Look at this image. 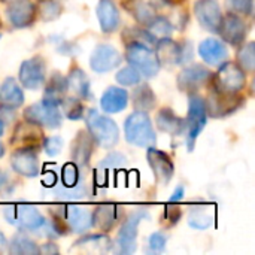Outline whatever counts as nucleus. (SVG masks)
<instances>
[{
  "instance_id": "f257e3e1",
  "label": "nucleus",
  "mask_w": 255,
  "mask_h": 255,
  "mask_svg": "<svg viewBox=\"0 0 255 255\" xmlns=\"http://www.w3.org/2000/svg\"><path fill=\"white\" fill-rule=\"evenodd\" d=\"M85 121H87L88 133L93 137L96 145L106 148V149L117 145L120 131H118L117 123L112 118L100 114L96 109H88L85 114Z\"/></svg>"
},
{
  "instance_id": "f03ea898",
  "label": "nucleus",
  "mask_w": 255,
  "mask_h": 255,
  "mask_svg": "<svg viewBox=\"0 0 255 255\" xmlns=\"http://www.w3.org/2000/svg\"><path fill=\"white\" fill-rule=\"evenodd\" d=\"M124 134L128 143L140 148L154 146L157 136L151 123V118L143 111H134L124 121Z\"/></svg>"
},
{
  "instance_id": "7ed1b4c3",
  "label": "nucleus",
  "mask_w": 255,
  "mask_h": 255,
  "mask_svg": "<svg viewBox=\"0 0 255 255\" xmlns=\"http://www.w3.org/2000/svg\"><path fill=\"white\" fill-rule=\"evenodd\" d=\"M126 60L131 67H134L145 78H154L161 66L155 51L149 45L137 40H131L127 43Z\"/></svg>"
},
{
  "instance_id": "20e7f679",
  "label": "nucleus",
  "mask_w": 255,
  "mask_h": 255,
  "mask_svg": "<svg viewBox=\"0 0 255 255\" xmlns=\"http://www.w3.org/2000/svg\"><path fill=\"white\" fill-rule=\"evenodd\" d=\"M208 124V111L205 99L197 93H190L188 97V115L185 120V133H187V145L191 151L194 143L202 133V130Z\"/></svg>"
},
{
  "instance_id": "39448f33",
  "label": "nucleus",
  "mask_w": 255,
  "mask_h": 255,
  "mask_svg": "<svg viewBox=\"0 0 255 255\" xmlns=\"http://www.w3.org/2000/svg\"><path fill=\"white\" fill-rule=\"evenodd\" d=\"M9 224L19 229V232H39L45 226V218L31 205H9L3 211Z\"/></svg>"
},
{
  "instance_id": "423d86ee",
  "label": "nucleus",
  "mask_w": 255,
  "mask_h": 255,
  "mask_svg": "<svg viewBox=\"0 0 255 255\" xmlns=\"http://www.w3.org/2000/svg\"><path fill=\"white\" fill-rule=\"evenodd\" d=\"M24 120L37 127L58 128L63 121V114L60 111V106L49 103L46 100H40L25 108Z\"/></svg>"
},
{
  "instance_id": "0eeeda50",
  "label": "nucleus",
  "mask_w": 255,
  "mask_h": 255,
  "mask_svg": "<svg viewBox=\"0 0 255 255\" xmlns=\"http://www.w3.org/2000/svg\"><path fill=\"white\" fill-rule=\"evenodd\" d=\"M245 72L238 66V63H223L215 76H212V82L217 91L226 94H239L245 87Z\"/></svg>"
},
{
  "instance_id": "6e6552de",
  "label": "nucleus",
  "mask_w": 255,
  "mask_h": 255,
  "mask_svg": "<svg viewBox=\"0 0 255 255\" xmlns=\"http://www.w3.org/2000/svg\"><path fill=\"white\" fill-rule=\"evenodd\" d=\"M149 220V214L143 209H137L133 212L126 223L123 224L121 230L118 232L115 245L120 254H133L136 251V239H137V227L142 220Z\"/></svg>"
},
{
  "instance_id": "1a4fd4ad",
  "label": "nucleus",
  "mask_w": 255,
  "mask_h": 255,
  "mask_svg": "<svg viewBox=\"0 0 255 255\" xmlns=\"http://www.w3.org/2000/svg\"><path fill=\"white\" fill-rule=\"evenodd\" d=\"M214 73L203 64H191L178 76V87L187 93H196L212 81Z\"/></svg>"
},
{
  "instance_id": "9d476101",
  "label": "nucleus",
  "mask_w": 255,
  "mask_h": 255,
  "mask_svg": "<svg viewBox=\"0 0 255 255\" xmlns=\"http://www.w3.org/2000/svg\"><path fill=\"white\" fill-rule=\"evenodd\" d=\"M218 33L224 42L230 43L232 46H239L247 39L248 24L239 15L229 13V15L223 16L220 27H218Z\"/></svg>"
},
{
  "instance_id": "9b49d317",
  "label": "nucleus",
  "mask_w": 255,
  "mask_h": 255,
  "mask_svg": "<svg viewBox=\"0 0 255 255\" xmlns=\"http://www.w3.org/2000/svg\"><path fill=\"white\" fill-rule=\"evenodd\" d=\"M19 84L27 90H39L45 82V61L42 57H31L22 61L18 73Z\"/></svg>"
},
{
  "instance_id": "f8f14e48",
  "label": "nucleus",
  "mask_w": 255,
  "mask_h": 255,
  "mask_svg": "<svg viewBox=\"0 0 255 255\" xmlns=\"http://www.w3.org/2000/svg\"><path fill=\"white\" fill-rule=\"evenodd\" d=\"M6 18L13 28H25L36 19V6L31 0H10Z\"/></svg>"
},
{
  "instance_id": "ddd939ff",
  "label": "nucleus",
  "mask_w": 255,
  "mask_h": 255,
  "mask_svg": "<svg viewBox=\"0 0 255 255\" xmlns=\"http://www.w3.org/2000/svg\"><path fill=\"white\" fill-rule=\"evenodd\" d=\"M10 166L13 172H16L21 176L25 178H34L39 175L40 167H39V160L34 148H18L13 151L10 157Z\"/></svg>"
},
{
  "instance_id": "4468645a",
  "label": "nucleus",
  "mask_w": 255,
  "mask_h": 255,
  "mask_svg": "<svg viewBox=\"0 0 255 255\" xmlns=\"http://www.w3.org/2000/svg\"><path fill=\"white\" fill-rule=\"evenodd\" d=\"M121 61H123L121 54L117 51V48L108 43L99 45L90 57V66L96 73L111 72L112 69L118 67Z\"/></svg>"
},
{
  "instance_id": "2eb2a0df",
  "label": "nucleus",
  "mask_w": 255,
  "mask_h": 255,
  "mask_svg": "<svg viewBox=\"0 0 255 255\" xmlns=\"http://www.w3.org/2000/svg\"><path fill=\"white\" fill-rule=\"evenodd\" d=\"M194 13L205 30L218 33V27L223 19V12L217 0H197L194 3Z\"/></svg>"
},
{
  "instance_id": "dca6fc26",
  "label": "nucleus",
  "mask_w": 255,
  "mask_h": 255,
  "mask_svg": "<svg viewBox=\"0 0 255 255\" xmlns=\"http://www.w3.org/2000/svg\"><path fill=\"white\" fill-rule=\"evenodd\" d=\"M146 158H148V163H149L157 181L161 185H167L172 181L173 172H175V166H173L172 158L166 152L157 149L155 146L148 148Z\"/></svg>"
},
{
  "instance_id": "f3484780",
  "label": "nucleus",
  "mask_w": 255,
  "mask_h": 255,
  "mask_svg": "<svg viewBox=\"0 0 255 255\" xmlns=\"http://www.w3.org/2000/svg\"><path fill=\"white\" fill-rule=\"evenodd\" d=\"M241 97L238 94H226L220 93L215 88H212L211 94L208 96L206 102V111L212 117H223L227 114H233L241 106Z\"/></svg>"
},
{
  "instance_id": "a211bd4d",
  "label": "nucleus",
  "mask_w": 255,
  "mask_h": 255,
  "mask_svg": "<svg viewBox=\"0 0 255 255\" xmlns=\"http://www.w3.org/2000/svg\"><path fill=\"white\" fill-rule=\"evenodd\" d=\"M63 220L73 233H85L93 227V214L79 206H66L63 209Z\"/></svg>"
},
{
  "instance_id": "6ab92c4d",
  "label": "nucleus",
  "mask_w": 255,
  "mask_h": 255,
  "mask_svg": "<svg viewBox=\"0 0 255 255\" xmlns=\"http://www.w3.org/2000/svg\"><path fill=\"white\" fill-rule=\"evenodd\" d=\"M199 55L208 66H220L229 57V49L223 40L209 37L199 45Z\"/></svg>"
},
{
  "instance_id": "aec40b11",
  "label": "nucleus",
  "mask_w": 255,
  "mask_h": 255,
  "mask_svg": "<svg viewBox=\"0 0 255 255\" xmlns=\"http://www.w3.org/2000/svg\"><path fill=\"white\" fill-rule=\"evenodd\" d=\"M128 105V93L120 87H109L100 97V108L106 114H118Z\"/></svg>"
},
{
  "instance_id": "412c9836",
  "label": "nucleus",
  "mask_w": 255,
  "mask_h": 255,
  "mask_svg": "<svg viewBox=\"0 0 255 255\" xmlns=\"http://www.w3.org/2000/svg\"><path fill=\"white\" fill-rule=\"evenodd\" d=\"M24 103V93L15 78H6L0 85V106L4 109H16Z\"/></svg>"
},
{
  "instance_id": "4be33fe9",
  "label": "nucleus",
  "mask_w": 255,
  "mask_h": 255,
  "mask_svg": "<svg viewBox=\"0 0 255 255\" xmlns=\"http://www.w3.org/2000/svg\"><path fill=\"white\" fill-rule=\"evenodd\" d=\"M97 18L103 33H112L120 27V12L112 0H99Z\"/></svg>"
},
{
  "instance_id": "5701e85b",
  "label": "nucleus",
  "mask_w": 255,
  "mask_h": 255,
  "mask_svg": "<svg viewBox=\"0 0 255 255\" xmlns=\"http://www.w3.org/2000/svg\"><path fill=\"white\" fill-rule=\"evenodd\" d=\"M155 123H157V127L161 131L169 133L172 136H182L185 133V121H184V118L178 117L169 108H163L157 114Z\"/></svg>"
},
{
  "instance_id": "b1692460",
  "label": "nucleus",
  "mask_w": 255,
  "mask_h": 255,
  "mask_svg": "<svg viewBox=\"0 0 255 255\" xmlns=\"http://www.w3.org/2000/svg\"><path fill=\"white\" fill-rule=\"evenodd\" d=\"M118 218H120L118 206L111 205V203L100 205L93 212V227L99 229L103 233H108L115 227Z\"/></svg>"
},
{
  "instance_id": "393cba45",
  "label": "nucleus",
  "mask_w": 255,
  "mask_h": 255,
  "mask_svg": "<svg viewBox=\"0 0 255 255\" xmlns=\"http://www.w3.org/2000/svg\"><path fill=\"white\" fill-rule=\"evenodd\" d=\"M93 145H94V140L90 136V133L79 131L72 146V158L76 166L82 167L88 164L91 154H93Z\"/></svg>"
},
{
  "instance_id": "a878e982",
  "label": "nucleus",
  "mask_w": 255,
  "mask_h": 255,
  "mask_svg": "<svg viewBox=\"0 0 255 255\" xmlns=\"http://www.w3.org/2000/svg\"><path fill=\"white\" fill-rule=\"evenodd\" d=\"M42 131L37 128V126L34 124H30V123H24V124H19L16 128H15V133H13V137H12V143H18L19 148H24V146H28V148H34L37 143L42 142Z\"/></svg>"
},
{
  "instance_id": "bb28decb",
  "label": "nucleus",
  "mask_w": 255,
  "mask_h": 255,
  "mask_svg": "<svg viewBox=\"0 0 255 255\" xmlns=\"http://www.w3.org/2000/svg\"><path fill=\"white\" fill-rule=\"evenodd\" d=\"M123 7L143 27H146L157 15L154 7L143 0H121Z\"/></svg>"
},
{
  "instance_id": "cd10ccee",
  "label": "nucleus",
  "mask_w": 255,
  "mask_h": 255,
  "mask_svg": "<svg viewBox=\"0 0 255 255\" xmlns=\"http://www.w3.org/2000/svg\"><path fill=\"white\" fill-rule=\"evenodd\" d=\"M67 90L69 88H67V79H66V76H63L60 73H54L52 78L49 79V82L45 87L43 100L60 106V103L63 102Z\"/></svg>"
},
{
  "instance_id": "c85d7f7f",
  "label": "nucleus",
  "mask_w": 255,
  "mask_h": 255,
  "mask_svg": "<svg viewBox=\"0 0 255 255\" xmlns=\"http://www.w3.org/2000/svg\"><path fill=\"white\" fill-rule=\"evenodd\" d=\"M67 79V88L72 90L79 99H90L91 93H90V79L85 75V72L79 67H73L69 75L66 76Z\"/></svg>"
},
{
  "instance_id": "c756f323",
  "label": "nucleus",
  "mask_w": 255,
  "mask_h": 255,
  "mask_svg": "<svg viewBox=\"0 0 255 255\" xmlns=\"http://www.w3.org/2000/svg\"><path fill=\"white\" fill-rule=\"evenodd\" d=\"M134 87L136 88L133 91V105H134L136 111H143V112L152 111L155 108L157 99H155V94L151 90V87L140 85V84H137Z\"/></svg>"
},
{
  "instance_id": "7c9ffc66",
  "label": "nucleus",
  "mask_w": 255,
  "mask_h": 255,
  "mask_svg": "<svg viewBox=\"0 0 255 255\" xmlns=\"http://www.w3.org/2000/svg\"><path fill=\"white\" fill-rule=\"evenodd\" d=\"M7 245H9V253L10 254H39V247L31 239H28L25 235H22V232L15 235L12 238L10 244H7Z\"/></svg>"
},
{
  "instance_id": "2f4dec72",
  "label": "nucleus",
  "mask_w": 255,
  "mask_h": 255,
  "mask_svg": "<svg viewBox=\"0 0 255 255\" xmlns=\"http://www.w3.org/2000/svg\"><path fill=\"white\" fill-rule=\"evenodd\" d=\"M212 223H214V217L208 214L206 206H199L190 212L188 224L196 230H206L212 226Z\"/></svg>"
},
{
  "instance_id": "473e14b6",
  "label": "nucleus",
  "mask_w": 255,
  "mask_h": 255,
  "mask_svg": "<svg viewBox=\"0 0 255 255\" xmlns=\"http://www.w3.org/2000/svg\"><path fill=\"white\" fill-rule=\"evenodd\" d=\"M145 30L154 36L155 39H161V37H169L173 31V25L170 24V21L164 16H155L146 27Z\"/></svg>"
},
{
  "instance_id": "72a5a7b5",
  "label": "nucleus",
  "mask_w": 255,
  "mask_h": 255,
  "mask_svg": "<svg viewBox=\"0 0 255 255\" xmlns=\"http://www.w3.org/2000/svg\"><path fill=\"white\" fill-rule=\"evenodd\" d=\"M60 111L69 120H81L84 117V105L79 97H64L63 102L60 103Z\"/></svg>"
},
{
  "instance_id": "f704fd0d",
  "label": "nucleus",
  "mask_w": 255,
  "mask_h": 255,
  "mask_svg": "<svg viewBox=\"0 0 255 255\" xmlns=\"http://www.w3.org/2000/svg\"><path fill=\"white\" fill-rule=\"evenodd\" d=\"M238 66L245 72V73H253L255 69V52L254 42H248L244 45L238 54Z\"/></svg>"
},
{
  "instance_id": "c9c22d12",
  "label": "nucleus",
  "mask_w": 255,
  "mask_h": 255,
  "mask_svg": "<svg viewBox=\"0 0 255 255\" xmlns=\"http://www.w3.org/2000/svg\"><path fill=\"white\" fill-rule=\"evenodd\" d=\"M117 81L123 85V87H134L137 84H140V73L131 67V66H127V67H123L118 73H117Z\"/></svg>"
},
{
  "instance_id": "e433bc0d",
  "label": "nucleus",
  "mask_w": 255,
  "mask_h": 255,
  "mask_svg": "<svg viewBox=\"0 0 255 255\" xmlns=\"http://www.w3.org/2000/svg\"><path fill=\"white\" fill-rule=\"evenodd\" d=\"M166 244H167V235H164L163 232H155L148 238V248L154 254L163 253L166 250Z\"/></svg>"
},
{
  "instance_id": "4c0bfd02",
  "label": "nucleus",
  "mask_w": 255,
  "mask_h": 255,
  "mask_svg": "<svg viewBox=\"0 0 255 255\" xmlns=\"http://www.w3.org/2000/svg\"><path fill=\"white\" fill-rule=\"evenodd\" d=\"M43 151L48 157H55L63 148V139L60 136H51L43 139Z\"/></svg>"
},
{
  "instance_id": "58836bf2",
  "label": "nucleus",
  "mask_w": 255,
  "mask_h": 255,
  "mask_svg": "<svg viewBox=\"0 0 255 255\" xmlns=\"http://www.w3.org/2000/svg\"><path fill=\"white\" fill-rule=\"evenodd\" d=\"M123 164H126V157L120 152H112L111 155H108L100 164H99V169H103V170H111V169H118L121 167Z\"/></svg>"
},
{
  "instance_id": "ea45409f",
  "label": "nucleus",
  "mask_w": 255,
  "mask_h": 255,
  "mask_svg": "<svg viewBox=\"0 0 255 255\" xmlns=\"http://www.w3.org/2000/svg\"><path fill=\"white\" fill-rule=\"evenodd\" d=\"M232 7L242 15H253L254 0H230Z\"/></svg>"
},
{
  "instance_id": "a19ab883",
  "label": "nucleus",
  "mask_w": 255,
  "mask_h": 255,
  "mask_svg": "<svg viewBox=\"0 0 255 255\" xmlns=\"http://www.w3.org/2000/svg\"><path fill=\"white\" fill-rule=\"evenodd\" d=\"M42 16L45 19H51V18H57V15L60 13V6L55 1H45L42 3V10H40Z\"/></svg>"
},
{
  "instance_id": "79ce46f5",
  "label": "nucleus",
  "mask_w": 255,
  "mask_h": 255,
  "mask_svg": "<svg viewBox=\"0 0 255 255\" xmlns=\"http://www.w3.org/2000/svg\"><path fill=\"white\" fill-rule=\"evenodd\" d=\"M181 218V209L178 206H167L164 211V220H169L172 226H175Z\"/></svg>"
},
{
  "instance_id": "37998d69",
  "label": "nucleus",
  "mask_w": 255,
  "mask_h": 255,
  "mask_svg": "<svg viewBox=\"0 0 255 255\" xmlns=\"http://www.w3.org/2000/svg\"><path fill=\"white\" fill-rule=\"evenodd\" d=\"M184 194H185V188L182 187V185H179L175 191H173V194L170 196V199H169V202L170 203H175V202H179V200H182V197H184Z\"/></svg>"
},
{
  "instance_id": "c03bdc74",
  "label": "nucleus",
  "mask_w": 255,
  "mask_h": 255,
  "mask_svg": "<svg viewBox=\"0 0 255 255\" xmlns=\"http://www.w3.org/2000/svg\"><path fill=\"white\" fill-rule=\"evenodd\" d=\"M7 247V241H6V238H4V235L0 232V251H3L4 248Z\"/></svg>"
},
{
  "instance_id": "a18cd8bd",
  "label": "nucleus",
  "mask_w": 255,
  "mask_h": 255,
  "mask_svg": "<svg viewBox=\"0 0 255 255\" xmlns=\"http://www.w3.org/2000/svg\"><path fill=\"white\" fill-rule=\"evenodd\" d=\"M3 131H4V123H3V120L0 117V136L3 134Z\"/></svg>"
},
{
  "instance_id": "49530a36",
  "label": "nucleus",
  "mask_w": 255,
  "mask_h": 255,
  "mask_svg": "<svg viewBox=\"0 0 255 255\" xmlns=\"http://www.w3.org/2000/svg\"><path fill=\"white\" fill-rule=\"evenodd\" d=\"M3 155H4V146H3V145L0 143V158H1Z\"/></svg>"
},
{
  "instance_id": "de8ad7c7",
  "label": "nucleus",
  "mask_w": 255,
  "mask_h": 255,
  "mask_svg": "<svg viewBox=\"0 0 255 255\" xmlns=\"http://www.w3.org/2000/svg\"><path fill=\"white\" fill-rule=\"evenodd\" d=\"M1 1H9V0H1Z\"/></svg>"
},
{
  "instance_id": "09e8293b",
  "label": "nucleus",
  "mask_w": 255,
  "mask_h": 255,
  "mask_svg": "<svg viewBox=\"0 0 255 255\" xmlns=\"http://www.w3.org/2000/svg\"><path fill=\"white\" fill-rule=\"evenodd\" d=\"M0 39H1V34H0Z\"/></svg>"
},
{
  "instance_id": "8fccbe9b",
  "label": "nucleus",
  "mask_w": 255,
  "mask_h": 255,
  "mask_svg": "<svg viewBox=\"0 0 255 255\" xmlns=\"http://www.w3.org/2000/svg\"><path fill=\"white\" fill-rule=\"evenodd\" d=\"M0 25H1V21H0Z\"/></svg>"
}]
</instances>
